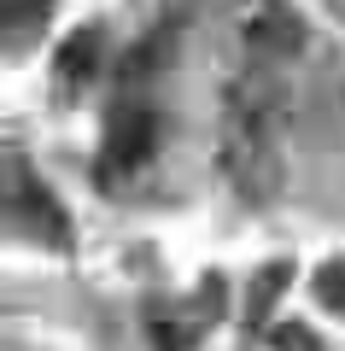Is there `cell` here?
<instances>
[{
    "label": "cell",
    "instance_id": "52a82bcc",
    "mask_svg": "<svg viewBox=\"0 0 345 351\" xmlns=\"http://www.w3.org/2000/svg\"><path fill=\"white\" fill-rule=\"evenodd\" d=\"M316 299L328 304L333 316H345V258H328L316 269Z\"/></svg>",
    "mask_w": 345,
    "mask_h": 351
},
{
    "label": "cell",
    "instance_id": "3957f363",
    "mask_svg": "<svg viewBox=\"0 0 345 351\" xmlns=\"http://www.w3.org/2000/svg\"><path fill=\"white\" fill-rule=\"evenodd\" d=\"M158 135H164V117L141 100H123L106 123V141H99V182L123 188L129 176H141L158 152Z\"/></svg>",
    "mask_w": 345,
    "mask_h": 351
},
{
    "label": "cell",
    "instance_id": "5b68a950",
    "mask_svg": "<svg viewBox=\"0 0 345 351\" xmlns=\"http://www.w3.org/2000/svg\"><path fill=\"white\" fill-rule=\"evenodd\" d=\"M99 53H106V36H99L94 24L76 29V36L59 47V64H53V76H59V82H53V88H59V100H76V94L99 76Z\"/></svg>",
    "mask_w": 345,
    "mask_h": 351
},
{
    "label": "cell",
    "instance_id": "ba28073f",
    "mask_svg": "<svg viewBox=\"0 0 345 351\" xmlns=\"http://www.w3.org/2000/svg\"><path fill=\"white\" fill-rule=\"evenodd\" d=\"M270 346H275V351H328L310 328H298V322H281V328L270 334Z\"/></svg>",
    "mask_w": 345,
    "mask_h": 351
},
{
    "label": "cell",
    "instance_id": "6da1fadb",
    "mask_svg": "<svg viewBox=\"0 0 345 351\" xmlns=\"http://www.w3.org/2000/svg\"><path fill=\"white\" fill-rule=\"evenodd\" d=\"M287 123V88L275 64L240 59L222 82V129H217V170L246 199L275 188V141Z\"/></svg>",
    "mask_w": 345,
    "mask_h": 351
},
{
    "label": "cell",
    "instance_id": "277c9868",
    "mask_svg": "<svg viewBox=\"0 0 345 351\" xmlns=\"http://www.w3.org/2000/svg\"><path fill=\"white\" fill-rule=\"evenodd\" d=\"M12 217H18V228H29V234L47 240V246H71V223H64V211L47 199L41 182H29L24 170H12Z\"/></svg>",
    "mask_w": 345,
    "mask_h": 351
},
{
    "label": "cell",
    "instance_id": "8992f818",
    "mask_svg": "<svg viewBox=\"0 0 345 351\" xmlns=\"http://www.w3.org/2000/svg\"><path fill=\"white\" fill-rule=\"evenodd\" d=\"M47 12H53V0H6V29H12V53L24 47V36H29V29L41 36Z\"/></svg>",
    "mask_w": 345,
    "mask_h": 351
},
{
    "label": "cell",
    "instance_id": "7a4b0ae2",
    "mask_svg": "<svg viewBox=\"0 0 345 351\" xmlns=\"http://www.w3.org/2000/svg\"><path fill=\"white\" fill-rule=\"evenodd\" d=\"M222 29H228V47L240 59H258V64H281L305 47V18L287 0H235Z\"/></svg>",
    "mask_w": 345,
    "mask_h": 351
}]
</instances>
